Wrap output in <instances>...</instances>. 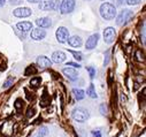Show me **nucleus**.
Here are the masks:
<instances>
[{
	"instance_id": "obj_1",
	"label": "nucleus",
	"mask_w": 146,
	"mask_h": 137,
	"mask_svg": "<svg viewBox=\"0 0 146 137\" xmlns=\"http://www.w3.org/2000/svg\"><path fill=\"white\" fill-rule=\"evenodd\" d=\"M100 15L105 20H113L116 16V8L114 5L105 3L100 6Z\"/></svg>"
},
{
	"instance_id": "obj_2",
	"label": "nucleus",
	"mask_w": 146,
	"mask_h": 137,
	"mask_svg": "<svg viewBox=\"0 0 146 137\" xmlns=\"http://www.w3.org/2000/svg\"><path fill=\"white\" fill-rule=\"evenodd\" d=\"M131 17H132V12L129 11V9H123V11L120 13V15L117 16L116 23H117L119 25H124V24H127V23L131 20Z\"/></svg>"
},
{
	"instance_id": "obj_3",
	"label": "nucleus",
	"mask_w": 146,
	"mask_h": 137,
	"mask_svg": "<svg viewBox=\"0 0 146 137\" xmlns=\"http://www.w3.org/2000/svg\"><path fill=\"white\" fill-rule=\"evenodd\" d=\"M72 118L78 122H84L89 119V112L84 108H76L72 112Z\"/></svg>"
},
{
	"instance_id": "obj_4",
	"label": "nucleus",
	"mask_w": 146,
	"mask_h": 137,
	"mask_svg": "<svg viewBox=\"0 0 146 137\" xmlns=\"http://www.w3.org/2000/svg\"><path fill=\"white\" fill-rule=\"evenodd\" d=\"M116 37V31L114 28L112 27H108L104 30V41L107 43V44H112L114 42Z\"/></svg>"
},
{
	"instance_id": "obj_5",
	"label": "nucleus",
	"mask_w": 146,
	"mask_h": 137,
	"mask_svg": "<svg viewBox=\"0 0 146 137\" xmlns=\"http://www.w3.org/2000/svg\"><path fill=\"white\" fill-rule=\"evenodd\" d=\"M75 8V0H63L61 3V13L62 14H68L71 13Z\"/></svg>"
},
{
	"instance_id": "obj_6",
	"label": "nucleus",
	"mask_w": 146,
	"mask_h": 137,
	"mask_svg": "<svg viewBox=\"0 0 146 137\" xmlns=\"http://www.w3.org/2000/svg\"><path fill=\"white\" fill-rule=\"evenodd\" d=\"M56 39L58 42L60 43H66L68 41V36H69V32H68V29L64 28V27H60L58 30H56Z\"/></svg>"
},
{
	"instance_id": "obj_7",
	"label": "nucleus",
	"mask_w": 146,
	"mask_h": 137,
	"mask_svg": "<svg viewBox=\"0 0 146 137\" xmlns=\"http://www.w3.org/2000/svg\"><path fill=\"white\" fill-rule=\"evenodd\" d=\"M59 0H54V1H44L43 4L39 5V8L43 11H50V9H56L58 8Z\"/></svg>"
},
{
	"instance_id": "obj_8",
	"label": "nucleus",
	"mask_w": 146,
	"mask_h": 137,
	"mask_svg": "<svg viewBox=\"0 0 146 137\" xmlns=\"http://www.w3.org/2000/svg\"><path fill=\"white\" fill-rule=\"evenodd\" d=\"M14 15L16 17H28L31 15V9L28 7H22V8H17L14 11Z\"/></svg>"
},
{
	"instance_id": "obj_9",
	"label": "nucleus",
	"mask_w": 146,
	"mask_h": 137,
	"mask_svg": "<svg viewBox=\"0 0 146 137\" xmlns=\"http://www.w3.org/2000/svg\"><path fill=\"white\" fill-rule=\"evenodd\" d=\"M98 39H99V35L98 33H94V35H92L88 41H86V44H85V47L88 50H92L97 46L98 44Z\"/></svg>"
},
{
	"instance_id": "obj_10",
	"label": "nucleus",
	"mask_w": 146,
	"mask_h": 137,
	"mask_svg": "<svg viewBox=\"0 0 146 137\" xmlns=\"http://www.w3.org/2000/svg\"><path fill=\"white\" fill-rule=\"evenodd\" d=\"M45 36H46V32L44 30H40L39 28L38 29H33L32 32H31V38L35 39V41H40Z\"/></svg>"
},
{
	"instance_id": "obj_11",
	"label": "nucleus",
	"mask_w": 146,
	"mask_h": 137,
	"mask_svg": "<svg viewBox=\"0 0 146 137\" xmlns=\"http://www.w3.org/2000/svg\"><path fill=\"white\" fill-rule=\"evenodd\" d=\"M37 65L42 68V69H45V68H48V67H51V65H52V61L48 59V58H46V57H39L38 58V60H37Z\"/></svg>"
},
{
	"instance_id": "obj_12",
	"label": "nucleus",
	"mask_w": 146,
	"mask_h": 137,
	"mask_svg": "<svg viewBox=\"0 0 146 137\" xmlns=\"http://www.w3.org/2000/svg\"><path fill=\"white\" fill-rule=\"evenodd\" d=\"M66 54L62 52V51H56L52 54V60L55 62V63H61L66 60Z\"/></svg>"
},
{
	"instance_id": "obj_13",
	"label": "nucleus",
	"mask_w": 146,
	"mask_h": 137,
	"mask_svg": "<svg viewBox=\"0 0 146 137\" xmlns=\"http://www.w3.org/2000/svg\"><path fill=\"white\" fill-rule=\"evenodd\" d=\"M16 27H17L19 30H21V31H23V32H27V31H29V30L32 29V23H31V22H28V21H24V22L17 23Z\"/></svg>"
},
{
	"instance_id": "obj_14",
	"label": "nucleus",
	"mask_w": 146,
	"mask_h": 137,
	"mask_svg": "<svg viewBox=\"0 0 146 137\" xmlns=\"http://www.w3.org/2000/svg\"><path fill=\"white\" fill-rule=\"evenodd\" d=\"M36 23H37L40 28H50L52 25L51 19H48V17H40L36 21Z\"/></svg>"
},
{
	"instance_id": "obj_15",
	"label": "nucleus",
	"mask_w": 146,
	"mask_h": 137,
	"mask_svg": "<svg viewBox=\"0 0 146 137\" xmlns=\"http://www.w3.org/2000/svg\"><path fill=\"white\" fill-rule=\"evenodd\" d=\"M68 43L72 47H80L82 45V38L78 37V36H74V37H71V38L68 39Z\"/></svg>"
},
{
	"instance_id": "obj_16",
	"label": "nucleus",
	"mask_w": 146,
	"mask_h": 137,
	"mask_svg": "<svg viewBox=\"0 0 146 137\" xmlns=\"http://www.w3.org/2000/svg\"><path fill=\"white\" fill-rule=\"evenodd\" d=\"M63 74L68 78H70L71 81H75L77 78V73L74 69H70V68H64V69H63Z\"/></svg>"
},
{
	"instance_id": "obj_17",
	"label": "nucleus",
	"mask_w": 146,
	"mask_h": 137,
	"mask_svg": "<svg viewBox=\"0 0 146 137\" xmlns=\"http://www.w3.org/2000/svg\"><path fill=\"white\" fill-rule=\"evenodd\" d=\"M72 93L75 94V98L77 99V100H82L83 98H84V91L83 90H80V89H74L72 90Z\"/></svg>"
},
{
	"instance_id": "obj_18",
	"label": "nucleus",
	"mask_w": 146,
	"mask_h": 137,
	"mask_svg": "<svg viewBox=\"0 0 146 137\" xmlns=\"http://www.w3.org/2000/svg\"><path fill=\"white\" fill-rule=\"evenodd\" d=\"M86 93L91 97V98H97V93H96V90H94V86L93 84H90L88 90H86Z\"/></svg>"
},
{
	"instance_id": "obj_19",
	"label": "nucleus",
	"mask_w": 146,
	"mask_h": 137,
	"mask_svg": "<svg viewBox=\"0 0 146 137\" xmlns=\"http://www.w3.org/2000/svg\"><path fill=\"white\" fill-rule=\"evenodd\" d=\"M36 73H37V68H36L33 65L29 66V67L27 68V70H25V75H27V76L30 75V74H36Z\"/></svg>"
},
{
	"instance_id": "obj_20",
	"label": "nucleus",
	"mask_w": 146,
	"mask_h": 137,
	"mask_svg": "<svg viewBox=\"0 0 146 137\" xmlns=\"http://www.w3.org/2000/svg\"><path fill=\"white\" fill-rule=\"evenodd\" d=\"M69 52H70V53H71L72 55H74V58H75L76 60H78V61H82V60H83V55H82V53H81V52H76V51H71V50H70Z\"/></svg>"
},
{
	"instance_id": "obj_21",
	"label": "nucleus",
	"mask_w": 146,
	"mask_h": 137,
	"mask_svg": "<svg viewBox=\"0 0 146 137\" xmlns=\"http://www.w3.org/2000/svg\"><path fill=\"white\" fill-rule=\"evenodd\" d=\"M40 78L39 77H36V78H32L31 81H30V84L31 85H33V86H38L39 84H40Z\"/></svg>"
},
{
	"instance_id": "obj_22",
	"label": "nucleus",
	"mask_w": 146,
	"mask_h": 137,
	"mask_svg": "<svg viewBox=\"0 0 146 137\" xmlns=\"http://www.w3.org/2000/svg\"><path fill=\"white\" fill-rule=\"evenodd\" d=\"M12 84H13V77H8L4 83V88H9Z\"/></svg>"
},
{
	"instance_id": "obj_23",
	"label": "nucleus",
	"mask_w": 146,
	"mask_h": 137,
	"mask_svg": "<svg viewBox=\"0 0 146 137\" xmlns=\"http://www.w3.org/2000/svg\"><path fill=\"white\" fill-rule=\"evenodd\" d=\"M88 70H89V73H90V77L93 78V77L96 76V69H94L93 67H88Z\"/></svg>"
},
{
	"instance_id": "obj_24",
	"label": "nucleus",
	"mask_w": 146,
	"mask_h": 137,
	"mask_svg": "<svg viewBox=\"0 0 146 137\" xmlns=\"http://www.w3.org/2000/svg\"><path fill=\"white\" fill-rule=\"evenodd\" d=\"M127 3H128V5L132 6V5H138L140 3V0H127Z\"/></svg>"
},
{
	"instance_id": "obj_25",
	"label": "nucleus",
	"mask_w": 146,
	"mask_h": 137,
	"mask_svg": "<svg viewBox=\"0 0 146 137\" xmlns=\"http://www.w3.org/2000/svg\"><path fill=\"white\" fill-rule=\"evenodd\" d=\"M67 66H71V67H74V68H80L81 67L78 63H75V62H68Z\"/></svg>"
},
{
	"instance_id": "obj_26",
	"label": "nucleus",
	"mask_w": 146,
	"mask_h": 137,
	"mask_svg": "<svg viewBox=\"0 0 146 137\" xmlns=\"http://www.w3.org/2000/svg\"><path fill=\"white\" fill-rule=\"evenodd\" d=\"M92 135H93L94 137H101V132H100L99 130H94V131H92Z\"/></svg>"
},
{
	"instance_id": "obj_27",
	"label": "nucleus",
	"mask_w": 146,
	"mask_h": 137,
	"mask_svg": "<svg viewBox=\"0 0 146 137\" xmlns=\"http://www.w3.org/2000/svg\"><path fill=\"white\" fill-rule=\"evenodd\" d=\"M9 3H11L12 5H19V4L22 3V0H9Z\"/></svg>"
},
{
	"instance_id": "obj_28",
	"label": "nucleus",
	"mask_w": 146,
	"mask_h": 137,
	"mask_svg": "<svg viewBox=\"0 0 146 137\" xmlns=\"http://www.w3.org/2000/svg\"><path fill=\"white\" fill-rule=\"evenodd\" d=\"M100 112H101V114H105V113L107 112V108H106V106H105L104 104L100 106Z\"/></svg>"
},
{
	"instance_id": "obj_29",
	"label": "nucleus",
	"mask_w": 146,
	"mask_h": 137,
	"mask_svg": "<svg viewBox=\"0 0 146 137\" xmlns=\"http://www.w3.org/2000/svg\"><path fill=\"white\" fill-rule=\"evenodd\" d=\"M44 135H46V129L45 128H43L42 129V132H40V136H44Z\"/></svg>"
},
{
	"instance_id": "obj_30",
	"label": "nucleus",
	"mask_w": 146,
	"mask_h": 137,
	"mask_svg": "<svg viewBox=\"0 0 146 137\" xmlns=\"http://www.w3.org/2000/svg\"><path fill=\"white\" fill-rule=\"evenodd\" d=\"M5 3H6V0H0V7H3L5 5Z\"/></svg>"
},
{
	"instance_id": "obj_31",
	"label": "nucleus",
	"mask_w": 146,
	"mask_h": 137,
	"mask_svg": "<svg viewBox=\"0 0 146 137\" xmlns=\"http://www.w3.org/2000/svg\"><path fill=\"white\" fill-rule=\"evenodd\" d=\"M29 3H40L42 0H28Z\"/></svg>"
},
{
	"instance_id": "obj_32",
	"label": "nucleus",
	"mask_w": 146,
	"mask_h": 137,
	"mask_svg": "<svg viewBox=\"0 0 146 137\" xmlns=\"http://www.w3.org/2000/svg\"><path fill=\"white\" fill-rule=\"evenodd\" d=\"M124 1V0H116V3H117V5H122V3Z\"/></svg>"
},
{
	"instance_id": "obj_33",
	"label": "nucleus",
	"mask_w": 146,
	"mask_h": 137,
	"mask_svg": "<svg viewBox=\"0 0 146 137\" xmlns=\"http://www.w3.org/2000/svg\"><path fill=\"white\" fill-rule=\"evenodd\" d=\"M39 137H43V136H39Z\"/></svg>"
},
{
	"instance_id": "obj_34",
	"label": "nucleus",
	"mask_w": 146,
	"mask_h": 137,
	"mask_svg": "<svg viewBox=\"0 0 146 137\" xmlns=\"http://www.w3.org/2000/svg\"><path fill=\"white\" fill-rule=\"evenodd\" d=\"M88 1H89V0H88Z\"/></svg>"
}]
</instances>
